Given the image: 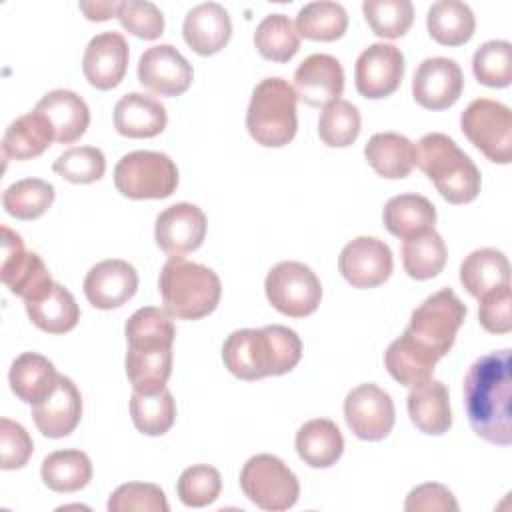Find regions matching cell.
I'll return each mask as SVG.
<instances>
[{
	"label": "cell",
	"instance_id": "6da1fadb",
	"mask_svg": "<svg viewBox=\"0 0 512 512\" xmlns=\"http://www.w3.org/2000/svg\"><path fill=\"white\" fill-rule=\"evenodd\" d=\"M510 348L474 360L464 378V408L476 436L490 444L512 442Z\"/></svg>",
	"mask_w": 512,
	"mask_h": 512
},
{
	"label": "cell",
	"instance_id": "7a4b0ae2",
	"mask_svg": "<svg viewBox=\"0 0 512 512\" xmlns=\"http://www.w3.org/2000/svg\"><path fill=\"white\" fill-rule=\"evenodd\" d=\"M126 376L134 392L152 394L166 388L172 374V344L176 338L174 324L166 310L144 306L136 310L124 326Z\"/></svg>",
	"mask_w": 512,
	"mask_h": 512
},
{
	"label": "cell",
	"instance_id": "3957f363",
	"mask_svg": "<svg viewBox=\"0 0 512 512\" xmlns=\"http://www.w3.org/2000/svg\"><path fill=\"white\" fill-rule=\"evenodd\" d=\"M302 358L300 336L280 324L234 330L222 344V360L240 380L282 376Z\"/></svg>",
	"mask_w": 512,
	"mask_h": 512
},
{
	"label": "cell",
	"instance_id": "277c9868",
	"mask_svg": "<svg viewBox=\"0 0 512 512\" xmlns=\"http://www.w3.org/2000/svg\"><path fill=\"white\" fill-rule=\"evenodd\" d=\"M158 290L168 316L200 320L212 314L222 296L218 274L182 256H170L158 276Z\"/></svg>",
	"mask_w": 512,
	"mask_h": 512
},
{
	"label": "cell",
	"instance_id": "5b68a950",
	"mask_svg": "<svg viewBox=\"0 0 512 512\" xmlns=\"http://www.w3.org/2000/svg\"><path fill=\"white\" fill-rule=\"evenodd\" d=\"M416 166L450 204H468L480 194V170L470 156L442 132H430L418 140Z\"/></svg>",
	"mask_w": 512,
	"mask_h": 512
},
{
	"label": "cell",
	"instance_id": "8992f818",
	"mask_svg": "<svg viewBox=\"0 0 512 512\" xmlns=\"http://www.w3.org/2000/svg\"><path fill=\"white\" fill-rule=\"evenodd\" d=\"M296 100L292 84L280 76L258 82L246 110V128L252 140L266 148H282L292 142L298 130Z\"/></svg>",
	"mask_w": 512,
	"mask_h": 512
},
{
	"label": "cell",
	"instance_id": "52a82bcc",
	"mask_svg": "<svg viewBox=\"0 0 512 512\" xmlns=\"http://www.w3.org/2000/svg\"><path fill=\"white\" fill-rule=\"evenodd\" d=\"M466 304L450 288H440L412 310L402 336L424 356L438 362L454 346L456 332L464 324Z\"/></svg>",
	"mask_w": 512,
	"mask_h": 512
},
{
	"label": "cell",
	"instance_id": "ba28073f",
	"mask_svg": "<svg viewBox=\"0 0 512 512\" xmlns=\"http://www.w3.org/2000/svg\"><path fill=\"white\" fill-rule=\"evenodd\" d=\"M116 190L132 200H162L178 186V168L164 152L134 150L114 168Z\"/></svg>",
	"mask_w": 512,
	"mask_h": 512
},
{
	"label": "cell",
	"instance_id": "9c48e42d",
	"mask_svg": "<svg viewBox=\"0 0 512 512\" xmlns=\"http://www.w3.org/2000/svg\"><path fill=\"white\" fill-rule=\"evenodd\" d=\"M244 496L262 510L282 512L296 504L300 484L296 474L278 456L256 454L240 470Z\"/></svg>",
	"mask_w": 512,
	"mask_h": 512
},
{
	"label": "cell",
	"instance_id": "30bf717a",
	"mask_svg": "<svg viewBox=\"0 0 512 512\" xmlns=\"http://www.w3.org/2000/svg\"><path fill=\"white\" fill-rule=\"evenodd\" d=\"M460 128L490 162L512 160V112L506 104L490 98L472 100L460 114Z\"/></svg>",
	"mask_w": 512,
	"mask_h": 512
},
{
	"label": "cell",
	"instance_id": "8fae6325",
	"mask_svg": "<svg viewBox=\"0 0 512 512\" xmlns=\"http://www.w3.org/2000/svg\"><path fill=\"white\" fill-rule=\"evenodd\" d=\"M264 292L272 308L290 318H304L316 312L322 300V284L310 266L284 260L270 268Z\"/></svg>",
	"mask_w": 512,
	"mask_h": 512
},
{
	"label": "cell",
	"instance_id": "7c38bea8",
	"mask_svg": "<svg viewBox=\"0 0 512 512\" xmlns=\"http://www.w3.org/2000/svg\"><path fill=\"white\" fill-rule=\"evenodd\" d=\"M0 276L4 286L24 302L40 296L54 284L44 260L36 252H28L20 234L8 226H2Z\"/></svg>",
	"mask_w": 512,
	"mask_h": 512
},
{
	"label": "cell",
	"instance_id": "4fadbf2b",
	"mask_svg": "<svg viewBox=\"0 0 512 512\" xmlns=\"http://www.w3.org/2000/svg\"><path fill=\"white\" fill-rule=\"evenodd\" d=\"M344 418L356 438L376 442L394 428V402L380 386L372 382L360 384L346 394Z\"/></svg>",
	"mask_w": 512,
	"mask_h": 512
},
{
	"label": "cell",
	"instance_id": "5bb4252c",
	"mask_svg": "<svg viewBox=\"0 0 512 512\" xmlns=\"http://www.w3.org/2000/svg\"><path fill=\"white\" fill-rule=\"evenodd\" d=\"M404 78V54L394 44H370L356 60L354 82L360 96L378 100L394 94Z\"/></svg>",
	"mask_w": 512,
	"mask_h": 512
},
{
	"label": "cell",
	"instance_id": "9a60e30c",
	"mask_svg": "<svg viewBox=\"0 0 512 512\" xmlns=\"http://www.w3.org/2000/svg\"><path fill=\"white\" fill-rule=\"evenodd\" d=\"M394 268L392 250L374 236H358L350 240L340 256L338 270L354 288H376L384 284Z\"/></svg>",
	"mask_w": 512,
	"mask_h": 512
},
{
	"label": "cell",
	"instance_id": "2e32d148",
	"mask_svg": "<svg viewBox=\"0 0 512 512\" xmlns=\"http://www.w3.org/2000/svg\"><path fill=\"white\" fill-rule=\"evenodd\" d=\"M192 78V64L172 44L150 46L138 60V82L158 96L174 98L184 94Z\"/></svg>",
	"mask_w": 512,
	"mask_h": 512
},
{
	"label": "cell",
	"instance_id": "e0dca14e",
	"mask_svg": "<svg viewBox=\"0 0 512 512\" xmlns=\"http://www.w3.org/2000/svg\"><path fill=\"white\" fill-rule=\"evenodd\" d=\"M464 76L456 60L434 56L418 64L412 78V96L426 110H446L458 102Z\"/></svg>",
	"mask_w": 512,
	"mask_h": 512
},
{
	"label": "cell",
	"instance_id": "ac0fdd59",
	"mask_svg": "<svg viewBox=\"0 0 512 512\" xmlns=\"http://www.w3.org/2000/svg\"><path fill=\"white\" fill-rule=\"evenodd\" d=\"M206 228V216L196 204L178 202L156 216L154 238L158 248L168 256H182L202 246Z\"/></svg>",
	"mask_w": 512,
	"mask_h": 512
},
{
	"label": "cell",
	"instance_id": "d6986e66",
	"mask_svg": "<svg viewBox=\"0 0 512 512\" xmlns=\"http://www.w3.org/2000/svg\"><path fill=\"white\" fill-rule=\"evenodd\" d=\"M138 290L136 268L120 258L94 264L84 278V296L98 310H112L126 304Z\"/></svg>",
	"mask_w": 512,
	"mask_h": 512
},
{
	"label": "cell",
	"instance_id": "ffe728a7",
	"mask_svg": "<svg viewBox=\"0 0 512 512\" xmlns=\"http://www.w3.org/2000/svg\"><path fill=\"white\" fill-rule=\"evenodd\" d=\"M294 92L300 102L324 108L340 100L344 92L342 64L330 54H310L294 72Z\"/></svg>",
	"mask_w": 512,
	"mask_h": 512
},
{
	"label": "cell",
	"instance_id": "44dd1931",
	"mask_svg": "<svg viewBox=\"0 0 512 512\" xmlns=\"http://www.w3.org/2000/svg\"><path fill=\"white\" fill-rule=\"evenodd\" d=\"M128 42L120 32L96 34L82 56V72L98 90L116 88L128 70Z\"/></svg>",
	"mask_w": 512,
	"mask_h": 512
},
{
	"label": "cell",
	"instance_id": "7402d4cb",
	"mask_svg": "<svg viewBox=\"0 0 512 512\" xmlns=\"http://www.w3.org/2000/svg\"><path fill=\"white\" fill-rule=\"evenodd\" d=\"M36 428L46 438H64L76 430L82 418V396L76 384L60 374L54 392L32 406Z\"/></svg>",
	"mask_w": 512,
	"mask_h": 512
},
{
	"label": "cell",
	"instance_id": "603a6c76",
	"mask_svg": "<svg viewBox=\"0 0 512 512\" xmlns=\"http://www.w3.org/2000/svg\"><path fill=\"white\" fill-rule=\"evenodd\" d=\"M182 36L190 50L200 56L220 52L232 36V22L226 8L218 2H204L190 8L182 24Z\"/></svg>",
	"mask_w": 512,
	"mask_h": 512
},
{
	"label": "cell",
	"instance_id": "cb8c5ba5",
	"mask_svg": "<svg viewBox=\"0 0 512 512\" xmlns=\"http://www.w3.org/2000/svg\"><path fill=\"white\" fill-rule=\"evenodd\" d=\"M46 116L54 130V140L60 144H72L84 136L90 124V110L82 96L72 90L56 88L40 98L36 108Z\"/></svg>",
	"mask_w": 512,
	"mask_h": 512
},
{
	"label": "cell",
	"instance_id": "d4e9b609",
	"mask_svg": "<svg viewBox=\"0 0 512 512\" xmlns=\"http://www.w3.org/2000/svg\"><path fill=\"white\" fill-rule=\"evenodd\" d=\"M168 122L164 104L142 92L124 94L114 106V128L126 138H154Z\"/></svg>",
	"mask_w": 512,
	"mask_h": 512
},
{
	"label": "cell",
	"instance_id": "484cf974",
	"mask_svg": "<svg viewBox=\"0 0 512 512\" xmlns=\"http://www.w3.org/2000/svg\"><path fill=\"white\" fill-rule=\"evenodd\" d=\"M406 406L412 424L424 434L440 436L446 434L452 426L448 388L440 380L430 378L410 388Z\"/></svg>",
	"mask_w": 512,
	"mask_h": 512
},
{
	"label": "cell",
	"instance_id": "4316f807",
	"mask_svg": "<svg viewBox=\"0 0 512 512\" xmlns=\"http://www.w3.org/2000/svg\"><path fill=\"white\" fill-rule=\"evenodd\" d=\"M26 314L36 328L48 334H66L80 320V308L68 288L54 282L40 296L26 300Z\"/></svg>",
	"mask_w": 512,
	"mask_h": 512
},
{
	"label": "cell",
	"instance_id": "83f0119b",
	"mask_svg": "<svg viewBox=\"0 0 512 512\" xmlns=\"http://www.w3.org/2000/svg\"><path fill=\"white\" fill-rule=\"evenodd\" d=\"M372 170L388 180L406 178L416 166V146L398 132H376L364 146Z\"/></svg>",
	"mask_w": 512,
	"mask_h": 512
},
{
	"label": "cell",
	"instance_id": "f1b7e54d",
	"mask_svg": "<svg viewBox=\"0 0 512 512\" xmlns=\"http://www.w3.org/2000/svg\"><path fill=\"white\" fill-rule=\"evenodd\" d=\"M58 376L60 374L46 356L36 352H24L12 362L8 380L12 392L22 402L34 406L54 392Z\"/></svg>",
	"mask_w": 512,
	"mask_h": 512
},
{
	"label": "cell",
	"instance_id": "f546056e",
	"mask_svg": "<svg viewBox=\"0 0 512 512\" xmlns=\"http://www.w3.org/2000/svg\"><path fill=\"white\" fill-rule=\"evenodd\" d=\"M296 452L310 468H330L344 452V438L336 422L314 418L296 432Z\"/></svg>",
	"mask_w": 512,
	"mask_h": 512
},
{
	"label": "cell",
	"instance_id": "4dcf8cb0",
	"mask_svg": "<svg viewBox=\"0 0 512 512\" xmlns=\"http://www.w3.org/2000/svg\"><path fill=\"white\" fill-rule=\"evenodd\" d=\"M382 220L392 236L408 240L422 232L434 230L436 208L420 194H398L384 204Z\"/></svg>",
	"mask_w": 512,
	"mask_h": 512
},
{
	"label": "cell",
	"instance_id": "1f68e13d",
	"mask_svg": "<svg viewBox=\"0 0 512 512\" xmlns=\"http://www.w3.org/2000/svg\"><path fill=\"white\" fill-rule=\"evenodd\" d=\"M460 282L470 296L480 298L510 284V262L506 254L496 248L474 250L460 264Z\"/></svg>",
	"mask_w": 512,
	"mask_h": 512
},
{
	"label": "cell",
	"instance_id": "d6a6232c",
	"mask_svg": "<svg viewBox=\"0 0 512 512\" xmlns=\"http://www.w3.org/2000/svg\"><path fill=\"white\" fill-rule=\"evenodd\" d=\"M54 140V130L38 110L26 112L6 128L2 136V152L12 160H30L40 156Z\"/></svg>",
	"mask_w": 512,
	"mask_h": 512
},
{
	"label": "cell",
	"instance_id": "836d02e7",
	"mask_svg": "<svg viewBox=\"0 0 512 512\" xmlns=\"http://www.w3.org/2000/svg\"><path fill=\"white\" fill-rule=\"evenodd\" d=\"M426 28L432 40L442 46H462L474 36L476 18L468 4L438 0L428 8Z\"/></svg>",
	"mask_w": 512,
	"mask_h": 512
},
{
	"label": "cell",
	"instance_id": "e575fe53",
	"mask_svg": "<svg viewBox=\"0 0 512 512\" xmlns=\"http://www.w3.org/2000/svg\"><path fill=\"white\" fill-rule=\"evenodd\" d=\"M40 476L54 492H78L92 480V462L82 450H56L42 460Z\"/></svg>",
	"mask_w": 512,
	"mask_h": 512
},
{
	"label": "cell",
	"instance_id": "d590c367",
	"mask_svg": "<svg viewBox=\"0 0 512 512\" xmlns=\"http://www.w3.org/2000/svg\"><path fill=\"white\" fill-rule=\"evenodd\" d=\"M296 32L302 38L316 42H334L348 28V14L342 4L318 0L304 4L296 14Z\"/></svg>",
	"mask_w": 512,
	"mask_h": 512
},
{
	"label": "cell",
	"instance_id": "8d00e7d4",
	"mask_svg": "<svg viewBox=\"0 0 512 512\" xmlns=\"http://www.w3.org/2000/svg\"><path fill=\"white\" fill-rule=\"evenodd\" d=\"M446 258V244L436 230L412 236L402 244V266L414 280H430L438 276L446 264Z\"/></svg>",
	"mask_w": 512,
	"mask_h": 512
},
{
	"label": "cell",
	"instance_id": "74e56055",
	"mask_svg": "<svg viewBox=\"0 0 512 512\" xmlns=\"http://www.w3.org/2000/svg\"><path fill=\"white\" fill-rule=\"evenodd\" d=\"M130 416L138 432L146 436L166 434L176 420V402L168 388L152 394L132 392L130 396Z\"/></svg>",
	"mask_w": 512,
	"mask_h": 512
},
{
	"label": "cell",
	"instance_id": "f35d334b",
	"mask_svg": "<svg viewBox=\"0 0 512 512\" xmlns=\"http://www.w3.org/2000/svg\"><path fill=\"white\" fill-rule=\"evenodd\" d=\"M254 46L266 60L288 62L300 50V36L286 14H268L256 26Z\"/></svg>",
	"mask_w": 512,
	"mask_h": 512
},
{
	"label": "cell",
	"instance_id": "ab89813d",
	"mask_svg": "<svg viewBox=\"0 0 512 512\" xmlns=\"http://www.w3.org/2000/svg\"><path fill=\"white\" fill-rule=\"evenodd\" d=\"M54 186L40 178H24L10 184L2 194L4 210L18 220L40 218L54 202Z\"/></svg>",
	"mask_w": 512,
	"mask_h": 512
},
{
	"label": "cell",
	"instance_id": "60d3db41",
	"mask_svg": "<svg viewBox=\"0 0 512 512\" xmlns=\"http://www.w3.org/2000/svg\"><path fill=\"white\" fill-rule=\"evenodd\" d=\"M384 366L398 384L414 388L432 378L436 362L418 352L404 336H398L384 352Z\"/></svg>",
	"mask_w": 512,
	"mask_h": 512
},
{
	"label": "cell",
	"instance_id": "b9f144b4",
	"mask_svg": "<svg viewBox=\"0 0 512 512\" xmlns=\"http://www.w3.org/2000/svg\"><path fill=\"white\" fill-rule=\"evenodd\" d=\"M360 134V112L348 100H334L324 106L318 118V136L330 148H346Z\"/></svg>",
	"mask_w": 512,
	"mask_h": 512
},
{
	"label": "cell",
	"instance_id": "7bdbcfd3",
	"mask_svg": "<svg viewBox=\"0 0 512 512\" xmlns=\"http://www.w3.org/2000/svg\"><path fill=\"white\" fill-rule=\"evenodd\" d=\"M362 12L372 32L388 40L404 36L414 22L410 0H364Z\"/></svg>",
	"mask_w": 512,
	"mask_h": 512
},
{
	"label": "cell",
	"instance_id": "ee69618b",
	"mask_svg": "<svg viewBox=\"0 0 512 512\" xmlns=\"http://www.w3.org/2000/svg\"><path fill=\"white\" fill-rule=\"evenodd\" d=\"M476 80L490 88H506L512 82V44L506 40L484 42L472 58Z\"/></svg>",
	"mask_w": 512,
	"mask_h": 512
},
{
	"label": "cell",
	"instance_id": "f6af8a7d",
	"mask_svg": "<svg viewBox=\"0 0 512 512\" xmlns=\"http://www.w3.org/2000/svg\"><path fill=\"white\" fill-rule=\"evenodd\" d=\"M52 170L72 184H92L104 176L106 158L96 146H72L54 160Z\"/></svg>",
	"mask_w": 512,
	"mask_h": 512
},
{
	"label": "cell",
	"instance_id": "bcb514c9",
	"mask_svg": "<svg viewBox=\"0 0 512 512\" xmlns=\"http://www.w3.org/2000/svg\"><path fill=\"white\" fill-rule=\"evenodd\" d=\"M220 490H222L220 472L208 464H194L186 468L176 482V492L180 502L190 508H204L212 504L220 496Z\"/></svg>",
	"mask_w": 512,
	"mask_h": 512
},
{
	"label": "cell",
	"instance_id": "7dc6e473",
	"mask_svg": "<svg viewBox=\"0 0 512 512\" xmlns=\"http://www.w3.org/2000/svg\"><path fill=\"white\" fill-rule=\"evenodd\" d=\"M110 512H168V500L160 486L150 482H128L108 498Z\"/></svg>",
	"mask_w": 512,
	"mask_h": 512
},
{
	"label": "cell",
	"instance_id": "c3c4849f",
	"mask_svg": "<svg viewBox=\"0 0 512 512\" xmlns=\"http://www.w3.org/2000/svg\"><path fill=\"white\" fill-rule=\"evenodd\" d=\"M116 18L122 28L142 40H156L164 32V14L148 0H124L120 2Z\"/></svg>",
	"mask_w": 512,
	"mask_h": 512
},
{
	"label": "cell",
	"instance_id": "681fc988",
	"mask_svg": "<svg viewBox=\"0 0 512 512\" xmlns=\"http://www.w3.org/2000/svg\"><path fill=\"white\" fill-rule=\"evenodd\" d=\"M0 468L2 470H18L28 464L34 442L26 428L10 418H0Z\"/></svg>",
	"mask_w": 512,
	"mask_h": 512
},
{
	"label": "cell",
	"instance_id": "f907efd6",
	"mask_svg": "<svg viewBox=\"0 0 512 512\" xmlns=\"http://www.w3.org/2000/svg\"><path fill=\"white\" fill-rule=\"evenodd\" d=\"M510 284L500 286L478 298V320L490 334H508L512 330Z\"/></svg>",
	"mask_w": 512,
	"mask_h": 512
},
{
	"label": "cell",
	"instance_id": "816d5d0a",
	"mask_svg": "<svg viewBox=\"0 0 512 512\" xmlns=\"http://www.w3.org/2000/svg\"><path fill=\"white\" fill-rule=\"evenodd\" d=\"M406 512H456L458 502L454 494L438 482H426L410 490L404 502Z\"/></svg>",
	"mask_w": 512,
	"mask_h": 512
},
{
	"label": "cell",
	"instance_id": "f5cc1de1",
	"mask_svg": "<svg viewBox=\"0 0 512 512\" xmlns=\"http://www.w3.org/2000/svg\"><path fill=\"white\" fill-rule=\"evenodd\" d=\"M84 16L92 22H102L118 14L120 2L118 0H104V2H80L78 4Z\"/></svg>",
	"mask_w": 512,
	"mask_h": 512
}]
</instances>
